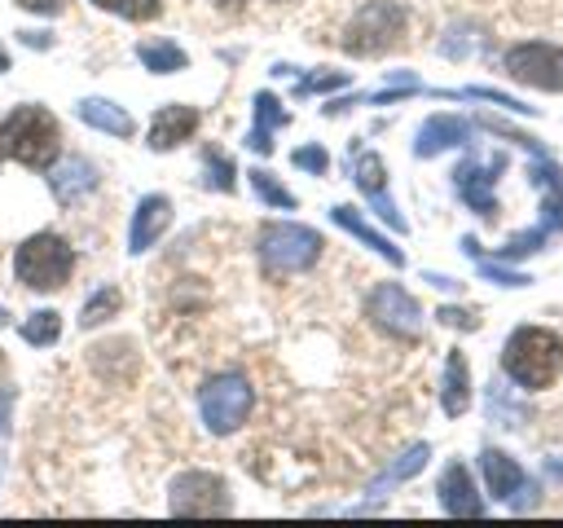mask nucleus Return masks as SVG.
Returning a JSON list of instances; mask_svg holds the SVG:
<instances>
[{"label": "nucleus", "instance_id": "7ed1b4c3", "mask_svg": "<svg viewBox=\"0 0 563 528\" xmlns=\"http://www.w3.org/2000/svg\"><path fill=\"white\" fill-rule=\"evenodd\" d=\"M13 273L26 290H62L75 273V251L66 238L57 233H31L18 251H13Z\"/></svg>", "mask_w": 563, "mask_h": 528}, {"label": "nucleus", "instance_id": "58836bf2", "mask_svg": "<svg viewBox=\"0 0 563 528\" xmlns=\"http://www.w3.org/2000/svg\"><path fill=\"white\" fill-rule=\"evenodd\" d=\"M273 4H290V0H273Z\"/></svg>", "mask_w": 563, "mask_h": 528}, {"label": "nucleus", "instance_id": "dca6fc26", "mask_svg": "<svg viewBox=\"0 0 563 528\" xmlns=\"http://www.w3.org/2000/svg\"><path fill=\"white\" fill-rule=\"evenodd\" d=\"M466 132H471L466 119H457V114H431V119L418 128L413 154H418V158H431V154H440V150H449V145H462Z\"/></svg>", "mask_w": 563, "mask_h": 528}, {"label": "nucleus", "instance_id": "f704fd0d", "mask_svg": "<svg viewBox=\"0 0 563 528\" xmlns=\"http://www.w3.org/2000/svg\"><path fill=\"white\" fill-rule=\"evenodd\" d=\"M545 471H550L554 480H563V458H550V462H545Z\"/></svg>", "mask_w": 563, "mask_h": 528}, {"label": "nucleus", "instance_id": "39448f33", "mask_svg": "<svg viewBox=\"0 0 563 528\" xmlns=\"http://www.w3.org/2000/svg\"><path fill=\"white\" fill-rule=\"evenodd\" d=\"M321 233L308 229V224H290V220H277V224H264L260 229V264L268 277H290V273H303L317 264L321 255Z\"/></svg>", "mask_w": 563, "mask_h": 528}, {"label": "nucleus", "instance_id": "e433bc0d", "mask_svg": "<svg viewBox=\"0 0 563 528\" xmlns=\"http://www.w3.org/2000/svg\"><path fill=\"white\" fill-rule=\"evenodd\" d=\"M0 70H9V57H4V53H0Z\"/></svg>", "mask_w": 563, "mask_h": 528}, {"label": "nucleus", "instance_id": "b1692460", "mask_svg": "<svg viewBox=\"0 0 563 528\" xmlns=\"http://www.w3.org/2000/svg\"><path fill=\"white\" fill-rule=\"evenodd\" d=\"M422 466H427V444H413V449H409L400 462H391V466H387V471L374 480V488H369V493H383V488H391V484H400V480L418 475Z\"/></svg>", "mask_w": 563, "mask_h": 528}, {"label": "nucleus", "instance_id": "f8f14e48", "mask_svg": "<svg viewBox=\"0 0 563 528\" xmlns=\"http://www.w3.org/2000/svg\"><path fill=\"white\" fill-rule=\"evenodd\" d=\"M352 180H356V189L374 202V211H378L391 229H405V216H400L396 202L387 198V172H383V158H378V154H356V176H352Z\"/></svg>", "mask_w": 563, "mask_h": 528}, {"label": "nucleus", "instance_id": "0eeeda50", "mask_svg": "<svg viewBox=\"0 0 563 528\" xmlns=\"http://www.w3.org/2000/svg\"><path fill=\"white\" fill-rule=\"evenodd\" d=\"M506 75L515 84L541 88V92H563V48L545 40H523L506 48Z\"/></svg>", "mask_w": 563, "mask_h": 528}, {"label": "nucleus", "instance_id": "c756f323", "mask_svg": "<svg viewBox=\"0 0 563 528\" xmlns=\"http://www.w3.org/2000/svg\"><path fill=\"white\" fill-rule=\"evenodd\" d=\"M343 84H347V75H343V70H321V75H308V79H299V88H295V92L303 97V92H321V88H343Z\"/></svg>", "mask_w": 563, "mask_h": 528}, {"label": "nucleus", "instance_id": "9b49d317", "mask_svg": "<svg viewBox=\"0 0 563 528\" xmlns=\"http://www.w3.org/2000/svg\"><path fill=\"white\" fill-rule=\"evenodd\" d=\"M172 224V202L163 198V194H145L141 202H136V211H132V229H128V251L132 255H141V251H150L158 238H163V229Z\"/></svg>", "mask_w": 563, "mask_h": 528}, {"label": "nucleus", "instance_id": "f03ea898", "mask_svg": "<svg viewBox=\"0 0 563 528\" xmlns=\"http://www.w3.org/2000/svg\"><path fill=\"white\" fill-rule=\"evenodd\" d=\"M62 150V123L44 106H18L0 123V154L22 167H48Z\"/></svg>", "mask_w": 563, "mask_h": 528}, {"label": "nucleus", "instance_id": "4c0bfd02", "mask_svg": "<svg viewBox=\"0 0 563 528\" xmlns=\"http://www.w3.org/2000/svg\"><path fill=\"white\" fill-rule=\"evenodd\" d=\"M4 321H9V312H4V308H0V326H4Z\"/></svg>", "mask_w": 563, "mask_h": 528}, {"label": "nucleus", "instance_id": "ea45409f", "mask_svg": "<svg viewBox=\"0 0 563 528\" xmlns=\"http://www.w3.org/2000/svg\"><path fill=\"white\" fill-rule=\"evenodd\" d=\"M0 361H4V356H0Z\"/></svg>", "mask_w": 563, "mask_h": 528}, {"label": "nucleus", "instance_id": "5701e85b", "mask_svg": "<svg viewBox=\"0 0 563 528\" xmlns=\"http://www.w3.org/2000/svg\"><path fill=\"white\" fill-rule=\"evenodd\" d=\"M57 334H62V317H57L53 308H40V312H31V317L22 321V339L35 343V348L57 343Z\"/></svg>", "mask_w": 563, "mask_h": 528}, {"label": "nucleus", "instance_id": "2eb2a0df", "mask_svg": "<svg viewBox=\"0 0 563 528\" xmlns=\"http://www.w3.org/2000/svg\"><path fill=\"white\" fill-rule=\"evenodd\" d=\"M479 471H484L488 493H493V497H501V502H515V493H523V488H528V480H523L519 462H515L510 453H501V449H484V453H479Z\"/></svg>", "mask_w": 563, "mask_h": 528}, {"label": "nucleus", "instance_id": "423d86ee", "mask_svg": "<svg viewBox=\"0 0 563 528\" xmlns=\"http://www.w3.org/2000/svg\"><path fill=\"white\" fill-rule=\"evenodd\" d=\"M251 405H255V392L242 374H216L198 387V414H202L207 431H216V436L238 431L246 422Z\"/></svg>", "mask_w": 563, "mask_h": 528}, {"label": "nucleus", "instance_id": "a878e982", "mask_svg": "<svg viewBox=\"0 0 563 528\" xmlns=\"http://www.w3.org/2000/svg\"><path fill=\"white\" fill-rule=\"evenodd\" d=\"M92 4L106 9V13H119L128 22H150V18L163 13V0H92Z\"/></svg>", "mask_w": 563, "mask_h": 528}, {"label": "nucleus", "instance_id": "6ab92c4d", "mask_svg": "<svg viewBox=\"0 0 563 528\" xmlns=\"http://www.w3.org/2000/svg\"><path fill=\"white\" fill-rule=\"evenodd\" d=\"M466 400H471V370H466V356L453 348L449 361H444V387H440V405L444 414H466Z\"/></svg>", "mask_w": 563, "mask_h": 528}, {"label": "nucleus", "instance_id": "4468645a", "mask_svg": "<svg viewBox=\"0 0 563 528\" xmlns=\"http://www.w3.org/2000/svg\"><path fill=\"white\" fill-rule=\"evenodd\" d=\"M198 128V110L194 106H163L150 119V150H176L180 141H189Z\"/></svg>", "mask_w": 563, "mask_h": 528}, {"label": "nucleus", "instance_id": "ddd939ff", "mask_svg": "<svg viewBox=\"0 0 563 528\" xmlns=\"http://www.w3.org/2000/svg\"><path fill=\"white\" fill-rule=\"evenodd\" d=\"M435 493H440V506L449 510V515H484V502H479V493H475V480H471V471L462 466V462H449L444 471H440V484H435Z\"/></svg>", "mask_w": 563, "mask_h": 528}, {"label": "nucleus", "instance_id": "412c9836", "mask_svg": "<svg viewBox=\"0 0 563 528\" xmlns=\"http://www.w3.org/2000/svg\"><path fill=\"white\" fill-rule=\"evenodd\" d=\"M330 216H334V224H339V229H347L352 238H361L365 246H374V251H378V255H383L387 264H396V268L405 264V255H400V246H391V242H387V238H383V233H378L374 224H365V220L356 216V207H334Z\"/></svg>", "mask_w": 563, "mask_h": 528}, {"label": "nucleus", "instance_id": "1a4fd4ad", "mask_svg": "<svg viewBox=\"0 0 563 528\" xmlns=\"http://www.w3.org/2000/svg\"><path fill=\"white\" fill-rule=\"evenodd\" d=\"M167 506H172V515H224L233 506V497H229V484L220 475L185 471V475L172 480Z\"/></svg>", "mask_w": 563, "mask_h": 528}, {"label": "nucleus", "instance_id": "cd10ccee", "mask_svg": "<svg viewBox=\"0 0 563 528\" xmlns=\"http://www.w3.org/2000/svg\"><path fill=\"white\" fill-rule=\"evenodd\" d=\"M251 189H255L264 202H273V207H295V194H290V189H282V185H277V176H273V172H264V167H255V172H251Z\"/></svg>", "mask_w": 563, "mask_h": 528}, {"label": "nucleus", "instance_id": "4be33fe9", "mask_svg": "<svg viewBox=\"0 0 563 528\" xmlns=\"http://www.w3.org/2000/svg\"><path fill=\"white\" fill-rule=\"evenodd\" d=\"M136 57H141L145 70H154V75H176V70L189 66L185 48L172 44V40H145V44H136Z\"/></svg>", "mask_w": 563, "mask_h": 528}, {"label": "nucleus", "instance_id": "f3484780", "mask_svg": "<svg viewBox=\"0 0 563 528\" xmlns=\"http://www.w3.org/2000/svg\"><path fill=\"white\" fill-rule=\"evenodd\" d=\"M48 185H53V198H57L62 207H70V202H79V198L97 185V167H92L88 158H66L62 167H53Z\"/></svg>", "mask_w": 563, "mask_h": 528}, {"label": "nucleus", "instance_id": "6e6552de", "mask_svg": "<svg viewBox=\"0 0 563 528\" xmlns=\"http://www.w3.org/2000/svg\"><path fill=\"white\" fill-rule=\"evenodd\" d=\"M365 312H369V321H374L378 330H387V334H396V339H418V334H422V308H418V299H413L405 286H396V282H378V286L369 290V299H365Z\"/></svg>", "mask_w": 563, "mask_h": 528}, {"label": "nucleus", "instance_id": "20e7f679", "mask_svg": "<svg viewBox=\"0 0 563 528\" xmlns=\"http://www.w3.org/2000/svg\"><path fill=\"white\" fill-rule=\"evenodd\" d=\"M405 26H409V13L400 0H369L343 26V48L356 57H378L405 40Z\"/></svg>", "mask_w": 563, "mask_h": 528}, {"label": "nucleus", "instance_id": "393cba45", "mask_svg": "<svg viewBox=\"0 0 563 528\" xmlns=\"http://www.w3.org/2000/svg\"><path fill=\"white\" fill-rule=\"evenodd\" d=\"M119 304H123V295H119L114 286H101L97 295H88V304H84V317H79V326H84V330H92V326L110 321V317L119 312Z\"/></svg>", "mask_w": 563, "mask_h": 528}, {"label": "nucleus", "instance_id": "c85d7f7f", "mask_svg": "<svg viewBox=\"0 0 563 528\" xmlns=\"http://www.w3.org/2000/svg\"><path fill=\"white\" fill-rule=\"evenodd\" d=\"M290 163H295V167H303V172H312V176H325L330 154H325L321 145H299V150L290 154Z\"/></svg>", "mask_w": 563, "mask_h": 528}, {"label": "nucleus", "instance_id": "2f4dec72", "mask_svg": "<svg viewBox=\"0 0 563 528\" xmlns=\"http://www.w3.org/2000/svg\"><path fill=\"white\" fill-rule=\"evenodd\" d=\"M435 317H440L444 326H457V330H475V326H479V321H475V317H471L466 308H440Z\"/></svg>", "mask_w": 563, "mask_h": 528}, {"label": "nucleus", "instance_id": "a211bd4d", "mask_svg": "<svg viewBox=\"0 0 563 528\" xmlns=\"http://www.w3.org/2000/svg\"><path fill=\"white\" fill-rule=\"evenodd\" d=\"M282 123H286L282 101H277L273 92H255V123H251L246 145H251L255 154H268V150H273V132H277Z\"/></svg>", "mask_w": 563, "mask_h": 528}, {"label": "nucleus", "instance_id": "c9c22d12", "mask_svg": "<svg viewBox=\"0 0 563 528\" xmlns=\"http://www.w3.org/2000/svg\"><path fill=\"white\" fill-rule=\"evenodd\" d=\"M246 0H216V9H224V13H238Z\"/></svg>", "mask_w": 563, "mask_h": 528}, {"label": "nucleus", "instance_id": "f257e3e1", "mask_svg": "<svg viewBox=\"0 0 563 528\" xmlns=\"http://www.w3.org/2000/svg\"><path fill=\"white\" fill-rule=\"evenodd\" d=\"M501 370L523 392H541L563 374V339L545 326H519L501 348Z\"/></svg>", "mask_w": 563, "mask_h": 528}, {"label": "nucleus", "instance_id": "72a5a7b5", "mask_svg": "<svg viewBox=\"0 0 563 528\" xmlns=\"http://www.w3.org/2000/svg\"><path fill=\"white\" fill-rule=\"evenodd\" d=\"M9 405H13V387H0V436L9 431Z\"/></svg>", "mask_w": 563, "mask_h": 528}, {"label": "nucleus", "instance_id": "9d476101", "mask_svg": "<svg viewBox=\"0 0 563 528\" xmlns=\"http://www.w3.org/2000/svg\"><path fill=\"white\" fill-rule=\"evenodd\" d=\"M501 167H506V158L497 154V158H488V163H475V158H466V163L453 172V185H457V194H462V198H466V207H475L479 216H493V211H497L493 185H497Z\"/></svg>", "mask_w": 563, "mask_h": 528}, {"label": "nucleus", "instance_id": "aec40b11", "mask_svg": "<svg viewBox=\"0 0 563 528\" xmlns=\"http://www.w3.org/2000/svg\"><path fill=\"white\" fill-rule=\"evenodd\" d=\"M75 110H79V119H84L88 128H101V132H110V136H132V132H136L132 114H128V110H119L114 101L88 97V101H79Z\"/></svg>", "mask_w": 563, "mask_h": 528}, {"label": "nucleus", "instance_id": "bb28decb", "mask_svg": "<svg viewBox=\"0 0 563 528\" xmlns=\"http://www.w3.org/2000/svg\"><path fill=\"white\" fill-rule=\"evenodd\" d=\"M202 163H207V185L220 189V194H229V189H233V163H229L216 145L202 150Z\"/></svg>", "mask_w": 563, "mask_h": 528}, {"label": "nucleus", "instance_id": "473e14b6", "mask_svg": "<svg viewBox=\"0 0 563 528\" xmlns=\"http://www.w3.org/2000/svg\"><path fill=\"white\" fill-rule=\"evenodd\" d=\"M18 4L31 9V13H44V18H48V13H62V0H18Z\"/></svg>", "mask_w": 563, "mask_h": 528}, {"label": "nucleus", "instance_id": "7c9ffc66", "mask_svg": "<svg viewBox=\"0 0 563 528\" xmlns=\"http://www.w3.org/2000/svg\"><path fill=\"white\" fill-rule=\"evenodd\" d=\"M479 273H484L488 282H497V286H528V277H523V273L501 268V264H488V260H479Z\"/></svg>", "mask_w": 563, "mask_h": 528}]
</instances>
